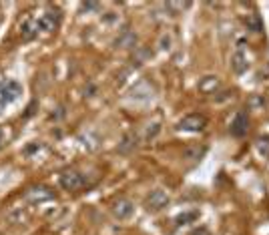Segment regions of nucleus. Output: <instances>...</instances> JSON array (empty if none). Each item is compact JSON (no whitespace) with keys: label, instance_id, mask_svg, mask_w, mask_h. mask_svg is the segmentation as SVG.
I'll return each mask as SVG.
<instances>
[{"label":"nucleus","instance_id":"1","mask_svg":"<svg viewBox=\"0 0 269 235\" xmlns=\"http://www.w3.org/2000/svg\"><path fill=\"white\" fill-rule=\"evenodd\" d=\"M58 183L66 191H78V189L85 187V177H82L77 169H64L58 175Z\"/></svg>","mask_w":269,"mask_h":235},{"label":"nucleus","instance_id":"2","mask_svg":"<svg viewBox=\"0 0 269 235\" xmlns=\"http://www.w3.org/2000/svg\"><path fill=\"white\" fill-rule=\"evenodd\" d=\"M207 127V119L203 115L199 113H193V115H187L177 123V129L179 131H189V133H197V131H203Z\"/></svg>","mask_w":269,"mask_h":235},{"label":"nucleus","instance_id":"3","mask_svg":"<svg viewBox=\"0 0 269 235\" xmlns=\"http://www.w3.org/2000/svg\"><path fill=\"white\" fill-rule=\"evenodd\" d=\"M38 20V28L40 30H44V32H53V30H57L58 26H60V20H62V14H60V10L58 8H48L40 19H37Z\"/></svg>","mask_w":269,"mask_h":235},{"label":"nucleus","instance_id":"4","mask_svg":"<svg viewBox=\"0 0 269 235\" xmlns=\"http://www.w3.org/2000/svg\"><path fill=\"white\" fill-rule=\"evenodd\" d=\"M22 95V87L16 80H6L0 85V103L2 105H10L16 98Z\"/></svg>","mask_w":269,"mask_h":235},{"label":"nucleus","instance_id":"5","mask_svg":"<svg viewBox=\"0 0 269 235\" xmlns=\"http://www.w3.org/2000/svg\"><path fill=\"white\" fill-rule=\"evenodd\" d=\"M26 199L30 203H44V201L55 199V191L50 187H44V185H35L26 191Z\"/></svg>","mask_w":269,"mask_h":235},{"label":"nucleus","instance_id":"6","mask_svg":"<svg viewBox=\"0 0 269 235\" xmlns=\"http://www.w3.org/2000/svg\"><path fill=\"white\" fill-rule=\"evenodd\" d=\"M145 205H147L149 211H161L163 207L169 205V195H167L163 189H155V191H151V195L147 197Z\"/></svg>","mask_w":269,"mask_h":235},{"label":"nucleus","instance_id":"7","mask_svg":"<svg viewBox=\"0 0 269 235\" xmlns=\"http://www.w3.org/2000/svg\"><path fill=\"white\" fill-rule=\"evenodd\" d=\"M243 46H245V40H239V48L235 50L233 57H231V69H233V73H237V75H243L247 71V66H249L247 57L243 53Z\"/></svg>","mask_w":269,"mask_h":235},{"label":"nucleus","instance_id":"8","mask_svg":"<svg viewBox=\"0 0 269 235\" xmlns=\"http://www.w3.org/2000/svg\"><path fill=\"white\" fill-rule=\"evenodd\" d=\"M247 129H249V117L245 111H239L235 115V119L231 123V135L233 137H243L247 135Z\"/></svg>","mask_w":269,"mask_h":235},{"label":"nucleus","instance_id":"9","mask_svg":"<svg viewBox=\"0 0 269 235\" xmlns=\"http://www.w3.org/2000/svg\"><path fill=\"white\" fill-rule=\"evenodd\" d=\"M133 211H134V205L125 197L116 199L113 203V213H115V217H119V219H129V217L133 215Z\"/></svg>","mask_w":269,"mask_h":235},{"label":"nucleus","instance_id":"10","mask_svg":"<svg viewBox=\"0 0 269 235\" xmlns=\"http://www.w3.org/2000/svg\"><path fill=\"white\" fill-rule=\"evenodd\" d=\"M38 20L37 19H26L22 24H20V37L22 40H32L37 35H38Z\"/></svg>","mask_w":269,"mask_h":235},{"label":"nucleus","instance_id":"11","mask_svg":"<svg viewBox=\"0 0 269 235\" xmlns=\"http://www.w3.org/2000/svg\"><path fill=\"white\" fill-rule=\"evenodd\" d=\"M207 153V147L205 145H189L183 149V157L189 159V161H199L203 159V155Z\"/></svg>","mask_w":269,"mask_h":235},{"label":"nucleus","instance_id":"12","mask_svg":"<svg viewBox=\"0 0 269 235\" xmlns=\"http://www.w3.org/2000/svg\"><path fill=\"white\" fill-rule=\"evenodd\" d=\"M116 46H121V48H133L134 44H137V35H134L133 30H123L119 39L115 40Z\"/></svg>","mask_w":269,"mask_h":235},{"label":"nucleus","instance_id":"13","mask_svg":"<svg viewBox=\"0 0 269 235\" xmlns=\"http://www.w3.org/2000/svg\"><path fill=\"white\" fill-rule=\"evenodd\" d=\"M153 93H155V89L151 87L147 80H141L139 85L133 89V97H137V98H151V97H153Z\"/></svg>","mask_w":269,"mask_h":235},{"label":"nucleus","instance_id":"14","mask_svg":"<svg viewBox=\"0 0 269 235\" xmlns=\"http://www.w3.org/2000/svg\"><path fill=\"white\" fill-rule=\"evenodd\" d=\"M133 149H137V135L129 133V135H125L123 141L119 143V151H121V153H131Z\"/></svg>","mask_w":269,"mask_h":235},{"label":"nucleus","instance_id":"15","mask_svg":"<svg viewBox=\"0 0 269 235\" xmlns=\"http://www.w3.org/2000/svg\"><path fill=\"white\" fill-rule=\"evenodd\" d=\"M245 26H247L251 32H261V30H263V24H261L259 14H249L247 19H245Z\"/></svg>","mask_w":269,"mask_h":235},{"label":"nucleus","instance_id":"16","mask_svg":"<svg viewBox=\"0 0 269 235\" xmlns=\"http://www.w3.org/2000/svg\"><path fill=\"white\" fill-rule=\"evenodd\" d=\"M217 87H219V80H217V77H205L203 80L199 82V89L203 93H213Z\"/></svg>","mask_w":269,"mask_h":235},{"label":"nucleus","instance_id":"17","mask_svg":"<svg viewBox=\"0 0 269 235\" xmlns=\"http://www.w3.org/2000/svg\"><path fill=\"white\" fill-rule=\"evenodd\" d=\"M257 151L265 157V159H269V137H261L259 141H257Z\"/></svg>","mask_w":269,"mask_h":235},{"label":"nucleus","instance_id":"18","mask_svg":"<svg viewBox=\"0 0 269 235\" xmlns=\"http://www.w3.org/2000/svg\"><path fill=\"white\" fill-rule=\"evenodd\" d=\"M197 219V211H189V213H181L177 217V225H183V223H187V221H195Z\"/></svg>","mask_w":269,"mask_h":235},{"label":"nucleus","instance_id":"19","mask_svg":"<svg viewBox=\"0 0 269 235\" xmlns=\"http://www.w3.org/2000/svg\"><path fill=\"white\" fill-rule=\"evenodd\" d=\"M8 219H10L12 223H22V221H26V213H24L22 209H16L14 213L8 215Z\"/></svg>","mask_w":269,"mask_h":235},{"label":"nucleus","instance_id":"20","mask_svg":"<svg viewBox=\"0 0 269 235\" xmlns=\"http://www.w3.org/2000/svg\"><path fill=\"white\" fill-rule=\"evenodd\" d=\"M159 131H161V125L159 123H153V125H149L147 133H145V139H155L159 135Z\"/></svg>","mask_w":269,"mask_h":235},{"label":"nucleus","instance_id":"21","mask_svg":"<svg viewBox=\"0 0 269 235\" xmlns=\"http://www.w3.org/2000/svg\"><path fill=\"white\" fill-rule=\"evenodd\" d=\"M171 42H173L171 35H167V32H165V35L161 37V40H159V48H161V50H169V48H171Z\"/></svg>","mask_w":269,"mask_h":235},{"label":"nucleus","instance_id":"22","mask_svg":"<svg viewBox=\"0 0 269 235\" xmlns=\"http://www.w3.org/2000/svg\"><path fill=\"white\" fill-rule=\"evenodd\" d=\"M100 4L98 2H82V10H98Z\"/></svg>","mask_w":269,"mask_h":235},{"label":"nucleus","instance_id":"23","mask_svg":"<svg viewBox=\"0 0 269 235\" xmlns=\"http://www.w3.org/2000/svg\"><path fill=\"white\" fill-rule=\"evenodd\" d=\"M191 235H211V233H209V229H207V227H199V229H195Z\"/></svg>","mask_w":269,"mask_h":235}]
</instances>
